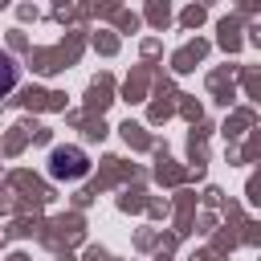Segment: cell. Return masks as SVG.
<instances>
[{
  "instance_id": "7a4b0ae2",
  "label": "cell",
  "mask_w": 261,
  "mask_h": 261,
  "mask_svg": "<svg viewBox=\"0 0 261 261\" xmlns=\"http://www.w3.org/2000/svg\"><path fill=\"white\" fill-rule=\"evenodd\" d=\"M16 77H20V69H16V61L8 57V53H0V98L16 86Z\"/></svg>"
},
{
  "instance_id": "6da1fadb",
  "label": "cell",
  "mask_w": 261,
  "mask_h": 261,
  "mask_svg": "<svg viewBox=\"0 0 261 261\" xmlns=\"http://www.w3.org/2000/svg\"><path fill=\"white\" fill-rule=\"evenodd\" d=\"M82 171H86V155L82 151L69 147V151H57L53 155V175H82Z\"/></svg>"
}]
</instances>
